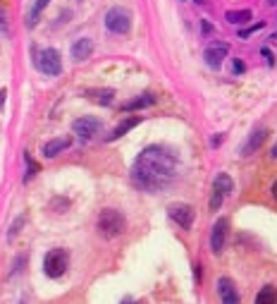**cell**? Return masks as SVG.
<instances>
[{
	"label": "cell",
	"mask_w": 277,
	"mask_h": 304,
	"mask_svg": "<svg viewBox=\"0 0 277 304\" xmlns=\"http://www.w3.org/2000/svg\"><path fill=\"white\" fill-rule=\"evenodd\" d=\"M36 67L41 69L43 74H48V77H57L62 72V58H60L55 48H43L36 56Z\"/></svg>",
	"instance_id": "277c9868"
},
{
	"label": "cell",
	"mask_w": 277,
	"mask_h": 304,
	"mask_svg": "<svg viewBox=\"0 0 277 304\" xmlns=\"http://www.w3.org/2000/svg\"><path fill=\"white\" fill-rule=\"evenodd\" d=\"M22 223H24V218H19V221H17V223H14V225H12V230H10V240H12V237L17 235V230L22 228Z\"/></svg>",
	"instance_id": "484cf974"
},
{
	"label": "cell",
	"mask_w": 277,
	"mask_h": 304,
	"mask_svg": "<svg viewBox=\"0 0 277 304\" xmlns=\"http://www.w3.org/2000/svg\"><path fill=\"white\" fill-rule=\"evenodd\" d=\"M227 230H230V221L227 218H218L213 230H210V249L215 254H220L225 249V242H227Z\"/></svg>",
	"instance_id": "9c48e42d"
},
{
	"label": "cell",
	"mask_w": 277,
	"mask_h": 304,
	"mask_svg": "<svg viewBox=\"0 0 277 304\" xmlns=\"http://www.w3.org/2000/svg\"><path fill=\"white\" fill-rule=\"evenodd\" d=\"M218 292H220V302L222 304H241V300H239V292H236V285L232 278L222 276L220 280H218Z\"/></svg>",
	"instance_id": "30bf717a"
},
{
	"label": "cell",
	"mask_w": 277,
	"mask_h": 304,
	"mask_svg": "<svg viewBox=\"0 0 277 304\" xmlns=\"http://www.w3.org/2000/svg\"><path fill=\"white\" fill-rule=\"evenodd\" d=\"M261 53H263L265 62H268V65H270V67H273V65H275V58H273V53H270V48H263V51H261Z\"/></svg>",
	"instance_id": "d4e9b609"
},
{
	"label": "cell",
	"mask_w": 277,
	"mask_h": 304,
	"mask_svg": "<svg viewBox=\"0 0 277 304\" xmlns=\"http://www.w3.org/2000/svg\"><path fill=\"white\" fill-rule=\"evenodd\" d=\"M213 146H218V144H222V134H218V137H213V141H210Z\"/></svg>",
	"instance_id": "4dcf8cb0"
},
{
	"label": "cell",
	"mask_w": 277,
	"mask_h": 304,
	"mask_svg": "<svg viewBox=\"0 0 277 304\" xmlns=\"http://www.w3.org/2000/svg\"><path fill=\"white\" fill-rule=\"evenodd\" d=\"M273 158H277V144L273 146Z\"/></svg>",
	"instance_id": "1f68e13d"
},
{
	"label": "cell",
	"mask_w": 277,
	"mask_h": 304,
	"mask_svg": "<svg viewBox=\"0 0 277 304\" xmlns=\"http://www.w3.org/2000/svg\"><path fill=\"white\" fill-rule=\"evenodd\" d=\"M5 96H7V89H0V108L5 106Z\"/></svg>",
	"instance_id": "83f0119b"
},
{
	"label": "cell",
	"mask_w": 277,
	"mask_h": 304,
	"mask_svg": "<svg viewBox=\"0 0 277 304\" xmlns=\"http://www.w3.org/2000/svg\"><path fill=\"white\" fill-rule=\"evenodd\" d=\"M213 189H215V192H220L222 196H227V194H232V189H234V182H232L230 175L220 173V175L213 180Z\"/></svg>",
	"instance_id": "e0dca14e"
},
{
	"label": "cell",
	"mask_w": 277,
	"mask_h": 304,
	"mask_svg": "<svg viewBox=\"0 0 277 304\" xmlns=\"http://www.w3.org/2000/svg\"><path fill=\"white\" fill-rule=\"evenodd\" d=\"M69 146H72V139L69 137L50 139V141L43 144V156H46V158H55L57 153H62L65 149H69Z\"/></svg>",
	"instance_id": "7c38bea8"
},
{
	"label": "cell",
	"mask_w": 277,
	"mask_h": 304,
	"mask_svg": "<svg viewBox=\"0 0 277 304\" xmlns=\"http://www.w3.org/2000/svg\"><path fill=\"white\" fill-rule=\"evenodd\" d=\"M0 29L7 31V19H5V12H2V10H0Z\"/></svg>",
	"instance_id": "4316f807"
},
{
	"label": "cell",
	"mask_w": 277,
	"mask_h": 304,
	"mask_svg": "<svg viewBox=\"0 0 277 304\" xmlns=\"http://www.w3.org/2000/svg\"><path fill=\"white\" fill-rule=\"evenodd\" d=\"M177 158L163 146H148L137 156L132 166V180L143 192H160L175 178Z\"/></svg>",
	"instance_id": "6da1fadb"
},
{
	"label": "cell",
	"mask_w": 277,
	"mask_h": 304,
	"mask_svg": "<svg viewBox=\"0 0 277 304\" xmlns=\"http://www.w3.org/2000/svg\"><path fill=\"white\" fill-rule=\"evenodd\" d=\"M24 161H27V173H24V182H29L36 173H39V166L34 163V158H31V153H24Z\"/></svg>",
	"instance_id": "44dd1931"
},
{
	"label": "cell",
	"mask_w": 277,
	"mask_h": 304,
	"mask_svg": "<svg viewBox=\"0 0 277 304\" xmlns=\"http://www.w3.org/2000/svg\"><path fill=\"white\" fill-rule=\"evenodd\" d=\"M167 213H170V218L177 223L180 228H184V230H189V228L194 225L196 211L189 206V204H172V206L167 208Z\"/></svg>",
	"instance_id": "52a82bcc"
},
{
	"label": "cell",
	"mask_w": 277,
	"mask_h": 304,
	"mask_svg": "<svg viewBox=\"0 0 277 304\" xmlns=\"http://www.w3.org/2000/svg\"><path fill=\"white\" fill-rule=\"evenodd\" d=\"M222 199H225V196H222L220 192H215V189H213V196H210V211H218V208L222 206Z\"/></svg>",
	"instance_id": "603a6c76"
},
{
	"label": "cell",
	"mask_w": 277,
	"mask_h": 304,
	"mask_svg": "<svg viewBox=\"0 0 277 304\" xmlns=\"http://www.w3.org/2000/svg\"><path fill=\"white\" fill-rule=\"evenodd\" d=\"M86 96L91 101H96V103H100V106H110L115 101V91L112 89H91V91H86Z\"/></svg>",
	"instance_id": "2e32d148"
},
{
	"label": "cell",
	"mask_w": 277,
	"mask_h": 304,
	"mask_svg": "<svg viewBox=\"0 0 277 304\" xmlns=\"http://www.w3.org/2000/svg\"><path fill=\"white\" fill-rule=\"evenodd\" d=\"M265 137H268V132H265V129H256V132H251V137L246 139V144L241 146V156H251L253 151H258V149L263 146Z\"/></svg>",
	"instance_id": "4fadbf2b"
},
{
	"label": "cell",
	"mask_w": 277,
	"mask_h": 304,
	"mask_svg": "<svg viewBox=\"0 0 277 304\" xmlns=\"http://www.w3.org/2000/svg\"><path fill=\"white\" fill-rule=\"evenodd\" d=\"M256 304H277V290L273 285H263L256 295Z\"/></svg>",
	"instance_id": "d6986e66"
},
{
	"label": "cell",
	"mask_w": 277,
	"mask_h": 304,
	"mask_svg": "<svg viewBox=\"0 0 277 304\" xmlns=\"http://www.w3.org/2000/svg\"><path fill=\"white\" fill-rule=\"evenodd\" d=\"M122 304H138V302H122Z\"/></svg>",
	"instance_id": "d6a6232c"
},
{
	"label": "cell",
	"mask_w": 277,
	"mask_h": 304,
	"mask_svg": "<svg viewBox=\"0 0 277 304\" xmlns=\"http://www.w3.org/2000/svg\"><path fill=\"white\" fill-rule=\"evenodd\" d=\"M48 2H50V0H36V2H34V7H31V12H29V19H27L29 27H34V24H36V17H39V14L46 10V5H48Z\"/></svg>",
	"instance_id": "ffe728a7"
},
{
	"label": "cell",
	"mask_w": 277,
	"mask_h": 304,
	"mask_svg": "<svg viewBox=\"0 0 277 304\" xmlns=\"http://www.w3.org/2000/svg\"><path fill=\"white\" fill-rule=\"evenodd\" d=\"M105 27L112 34H127L132 29V14L125 7H110L105 12Z\"/></svg>",
	"instance_id": "5b68a950"
},
{
	"label": "cell",
	"mask_w": 277,
	"mask_h": 304,
	"mask_svg": "<svg viewBox=\"0 0 277 304\" xmlns=\"http://www.w3.org/2000/svg\"><path fill=\"white\" fill-rule=\"evenodd\" d=\"M153 103H155V94H141V96L127 101L122 106V111H138V108H148Z\"/></svg>",
	"instance_id": "9a60e30c"
},
{
	"label": "cell",
	"mask_w": 277,
	"mask_h": 304,
	"mask_svg": "<svg viewBox=\"0 0 277 304\" xmlns=\"http://www.w3.org/2000/svg\"><path fill=\"white\" fill-rule=\"evenodd\" d=\"M100 127H103V122H100L98 118H91V115H84V118H79V120L72 122L74 134H77L79 139H84V141H89L91 137H96L98 132H100Z\"/></svg>",
	"instance_id": "8992f818"
},
{
	"label": "cell",
	"mask_w": 277,
	"mask_h": 304,
	"mask_svg": "<svg viewBox=\"0 0 277 304\" xmlns=\"http://www.w3.org/2000/svg\"><path fill=\"white\" fill-rule=\"evenodd\" d=\"M263 27H265L263 22H256L253 27H249V29H241V31H239V39H246V36H251V34H256L258 29H263Z\"/></svg>",
	"instance_id": "7402d4cb"
},
{
	"label": "cell",
	"mask_w": 277,
	"mask_h": 304,
	"mask_svg": "<svg viewBox=\"0 0 277 304\" xmlns=\"http://www.w3.org/2000/svg\"><path fill=\"white\" fill-rule=\"evenodd\" d=\"M227 53H230V46L225 41H215L210 43L206 48V53H203V58H206V65L210 69H220L222 62H225V58H227Z\"/></svg>",
	"instance_id": "ba28073f"
},
{
	"label": "cell",
	"mask_w": 277,
	"mask_h": 304,
	"mask_svg": "<svg viewBox=\"0 0 277 304\" xmlns=\"http://www.w3.org/2000/svg\"><path fill=\"white\" fill-rule=\"evenodd\" d=\"M270 194H273V199H275V201H277V180L273 182V189H270Z\"/></svg>",
	"instance_id": "f546056e"
},
{
	"label": "cell",
	"mask_w": 277,
	"mask_h": 304,
	"mask_svg": "<svg viewBox=\"0 0 277 304\" xmlns=\"http://www.w3.org/2000/svg\"><path fill=\"white\" fill-rule=\"evenodd\" d=\"M244 69H246V65H244L241 60H234V62H232V72H234V74H241Z\"/></svg>",
	"instance_id": "cb8c5ba5"
},
{
	"label": "cell",
	"mask_w": 277,
	"mask_h": 304,
	"mask_svg": "<svg viewBox=\"0 0 277 304\" xmlns=\"http://www.w3.org/2000/svg\"><path fill=\"white\" fill-rule=\"evenodd\" d=\"M201 27H203V34H210V31H213V27H210L208 22H201Z\"/></svg>",
	"instance_id": "f1b7e54d"
},
{
	"label": "cell",
	"mask_w": 277,
	"mask_h": 304,
	"mask_svg": "<svg viewBox=\"0 0 277 304\" xmlns=\"http://www.w3.org/2000/svg\"><path fill=\"white\" fill-rule=\"evenodd\" d=\"M270 2H273V5H275V2H277V0H270Z\"/></svg>",
	"instance_id": "836d02e7"
},
{
	"label": "cell",
	"mask_w": 277,
	"mask_h": 304,
	"mask_svg": "<svg viewBox=\"0 0 277 304\" xmlns=\"http://www.w3.org/2000/svg\"><path fill=\"white\" fill-rule=\"evenodd\" d=\"M138 122H141V118H137V115H134V118H127V120H122V122L117 124V127H115V129H112L105 139H108V141H115V139H120L122 134H127L129 129H134Z\"/></svg>",
	"instance_id": "5bb4252c"
},
{
	"label": "cell",
	"mask_w": 277,
	"mask_h": 304,
	"mask_svg": "<svg viewBox=\"0 0 277 304\" xmlns=\"http://www.w3.org/2000/svg\"><path fill=\"white\" fill-rule=\"evenodd\" d=\"M67 266H69L67 249H50V251L46 254V259H43V271H46V276L48 278L65 276Z\"/></svg>",
	"instance_id": "3957f363"
},
{
	"label": "cell",
	"mask_w": 277,
	"mask_h": 304,
	"mask_svg": "<svg viewBox=\"0 0 277 304\" xmlns=\"http://www.w3.org/2000/svg\"><path fill=\"white\" fill-rule=\"evenodd\" d=\"M96 228L105 240H112V237H117V235H122V233H125L127 221H125V216H122L120 211H115V208H103V211L98 213Z\"/></svg>",
	"instance_id": "7a4b0ae2"
},
{
	"label": "cell",
	"mask_w": 277,
	"mask_h": 304,
	"mask_svg": "<svg viewBox=\"0 0 277 304\" xmlns=\"http://www.w3.org/2000/svg\"><path fill=\"white\" fill-rule=\"evenodd\" d=\"M225 19L230 24H246L253 19V14H251V10H230V12H225Z\"/></svg>",
	"instance_id": "ac0fdd59"
},
{
	"label": "cell",
	"mask_w": 277,
	"mask_h": 304,
	"mask_svg": "<svg viewBox=\"0 0 277 304\" xmlns=\"http://www.w3.org/2000/svg\"><path fill=\"white\" fill-rule=\"evenodd\" d=\"M91 53H93V41L89 36H82L72 43V60L74 62H82L86 58H91Z\"/></svg>",
	"instance_id": "8fae6325"
}]
</instances>
